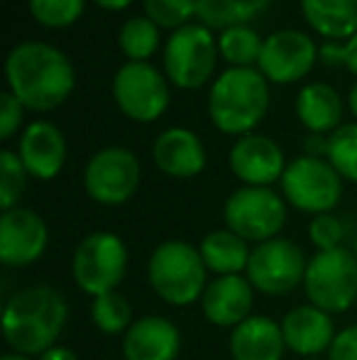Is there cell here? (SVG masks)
Listing matches in <instances>:
<instances>
[{
  "mask_svg": "<svg viewBox=\"0 0 357 360\" xmlns=\"http://www.w3.org/2000/svg\"><path fill=\"white\" fill-rule=\"evenodd\" d=\"M5 84L27 110L52 113L76 91V69L57 44L25 39L5 57Z\"/></svg>",
  "mask_w": 357,
  "mask_h": 360,
  "instance_id": "6da1fadb",
  "label": "cell"
},
{
  "mask_svg": "<svg viewBox=\"0 0 357 360\" xmlns=\"http://www.w3.org/2000/svg\"><path fill=\"white\" fill-rule=\"evenodd\" d=\"M69 302L59 289L34 285L15 292L3 307V336L13 353L39 358L67 328Z\"/></svg>",
  "mask_w": 357,
  "mask_h": 360,
  "instance_id": "7a4b0ae2",
  "label": "cell"
},
{
  "mask_svg": "<svg viewBox=\"0 0 357 360\" xmlns=\"http://www.w3.org/2000/svg\"><path fill=\"white\" fill-rule=\"evenodd\" d=\"M271 105V84L260 69L228 67L213 79L206 110L218 133L228 138L257 133Z\"/></svg>",
  "mask_w": 357,
  "mask_h": 360,
  "instance_id": "3957f363",
  "label": "cell"
},
{
  "mask_svg": "<svg viewBox=\"0 0 357 360\" xmlns=\"http://www.w3.org/2000/svg\"><path fill=\"white\" fill-rule=\"evenodd\" d=\"M208 267L201 250L186 240H162L147 260V282L164 304L186 309L201 302L208 287Z\"/></svg>",
  "mask_w": 357,
  "mask_h": 360,
  "instance_id": "277c9868",
  "label": "cell"
},
{
  "mask_svg": "<svg viewBox=\"0 0 357 360\" xmlns=\"http://www.w3.org/2000/svg\"><path fill=\"white\" fill-rule=\"evenodd\" d=\"M220 62L218 34L198 20L169 32L162 47V72L179 91H198L213 84Z\"/></svg>",
  "mask_w": 357,
  "mask_h": 360,
  "instance_id": "5b68a950",
  "label": "cell"
},
{
  "mask_svg": "<svg viewBox=\"0 0 357 360\" xmlns=\"http://www.w3.org/2000/svg\"><path fill=\"white\" fill-rule=\"evenodd\" d=\"M130 267V250L113 231H93L79 240L72 255V277L90 299L118 292Z\"/></svg>",
  "mask_w": 357,
  "mask_h": 360,
  "instance_id": "8992f818",
  "label": "cell"
},
{
  "mask_svg": "<svg viewBox=\"0 0 357 360\" xmlns=\"http://www.w3.org/2000/svg\"><path fill=\"white\" fill-rule=\"evenodd\" d=\"M118 110L140 125L157 123L172 103V84L152 62H125L110 81Z\"/></svg>",
  "mask_w": 357,
  "mask_h": 360,
  "instance_id": "52a82bcc",
  "label": "cell"
},
{
  "mask_svg": "<svg viewBox=\"0 0 357 360\" xmlns=\"http://www.w3.org/2000/svg\"><path fill=\"white\" fill-rule=\"evenodd\" d=\"M279 186L291 209L314 218L338 209L345 181L325 157L299 155L286 165Z\"/></svg>",
  "mask_w": 357,
  "mask_h": 360,
  "instance_id": "ba28073f",
  "label": "cell"
},
{
  "mask_svg": "<svg viewBox=\"0 0 357 360\" xmlns=\"http://www.w3.org/2000/svg\"><path fill=\"white\" fill-rule=\"evenodd\" d=\"M304 294L309 304L325 314H345L357 302V257L353 248L318 250L309 257L304 275Z\"/></svg>",
  "mask_w": 357,
  "mask_h": 360,
  "instance_id": "9c48e42d",
  "label": "cell"
},
{
  "mask_svg": "<svg viewBox=\"0 0 357 360\" xmlns=\"http://www.w3.org/2000/svg\"><path fill=\"white\" fill-rule=\"evenodd\" d=\"M286 216L289 204L271 186H238L223 204L225 228L238 233L250 245L279 238Z\"/></svg>",
  "mask_w": 357,
  "mask_h": 360,
  "instance_id": "30bf717a",
  "label": "cell"
},
{
  "mask_svg": "<svg viewBox=\"0 0 357 360\" xmlns=\"http://www.w3.org/2000/svg\"><path fill=\"white\" fill-rule=\"evenodd\" d=\"M142 184V165L137 155L123 145L100 147L83 167V189L98 206H123Z\"/></svg>",
  "mask_w": 357,
  "mask_h": 360,
  "instance_id": "8fae6325",
  "label": "cell"
},
{
  "mask_svg": "<svg viewBox=\"0 0 357 360\" xmlns=\"http://www.w3.org/2000/svg\"><path fill=\"white\" fill-rule=\"evenodd\" d=\"M306 265L309 257L304 255V250L294 240L279 236L252 245L245 277L255 292L267 297H286L294 289L304 287Z\"/></svg>",
  "mask_w": 357,
  "mask_h": 360,
  "instance_id": "7c38bea8",
  "label": "cell"
},
{
  "mask_svg": "<svg viewBox=\"0 0 357 360\" xmlns=\"http://www.w3.org/2000/svg\"><path fill=\"white\" fill-rule=\"evenodd\" d=\"M321 44L304 30L284 27L264 37L257 69L274 86H291L304 81L318 64Z\"/></svg>",
  "mask_w": 357,
  "mask_h": 360,
  "instance_id": "4fadbf2b",
  "label": "cell"
},
{
  "mask_svg": "<svg viewBox=\"0 0 357 360\" xmlns=\"http://www.w3.org/2000/svg\"><path fill=\"white\" fill-rule=\"evenodd\" d=\"M49 228L37 211L15 206L0 216V262L5 267H29L47 252Z\"/></svg>",
  "mask_w": 357,
  "mask_h": 360,
  "instance_id": "5bb4252c",
  "label": "cell"
},
{
  "mask_svg": "<svg viewBox=\"0 0 357 360\" xmlns=\"http://www.w3.org/2000/svg\"><path fill=\"white\" fill-rule=\"evenodd\" d=\"M284 150L262 133H250L230 145L228 167L243 186H271L281 181L286 169Z\"/></svg>",
  "mask_w": 357,
  "mask_h": 360,
  "instance_id": "9a60e30c",
  "label": "cell"
},
{
  "mask_svg": "<svg viewBox=\"0 0 357 360\" xmlns=\"http://www.w3.org/2000/svg\"><path fill=\"white\" fill-rule=\"evenodd\" d=\"M27 169L29 179L37 181H52L62 174L67 165V138L62 128L52 120L37 118L27 123L20 133V143L15 150Z\"/></svg>",
  "mask_w": 357,
  "mask_h": 360,
  "instance_id": "2e32d148",
  "label": "cell"
},
{
  "mask_svg": "<svg viewBox=\"0 0 357 360\" xmlns=\"http://www.w3.org/2000/svg\"><path fill=\"white\" fill-rule=\"evenodd\" d=\"M255 294L257 292L245 275H225L208 282L198 304L210 326L233 331L255 314Z\"/></svg>",
  "mask_w": 357,
  "mask_h": 360,
  "instance_id": "e0dca14e",
  "label": "cell"
},
{
  "mask_svg": "<svg viewBox=\"0 0 357 360\" xmlns=\"http://www.w3.org/2000/svg\"><path fill=\"white\" fill-rule=\"evenodd\" d=\"M152 162L169 179H194L203 174L208 165V152L194 130L174 125L152 140Z\"/></svg>",
  "mask_w": 357,
  "mask_h": 360,
  "instance_id": "ac0fdd59",
  "label": "cell"
},
{
  "mask_svg": "<svg viewBox=\"0 0 357 360\" xmlns=\"http://www.w3.org/2000/svg\"><path fill=\"white\" fill-rule=\"evenodd\" d=\"M279 323L286 341V351L304 360L321 358L323 353H328L335 336H338L333 316L309 302L289 309Z\"/></svg>",
  "mask_w": 357,
  "mask_h": 360,
  "instance_id": "d6986e66",
  "label": "cell"
},
{
  "mask_svg": "<svg viewBox=\"0 0 357 360\" xmlns=\"http://www.w3.org/2000/svg\"><path fill=\"white\" fill-rule=\"evenodd\" d=\"M120 348L125 360H177L181 353V331L172 319L147 314L135 319Z\"/></svg>",
  "mask_w": 357,
  "mask_h": 360,
  "instance_id": "ffe728a7",
  "label": "cell"
},
{
  "mask_svg": "<svg viewBox=\"0 0 357 360\" xmlns=\"http://www.w3.org/2000/svg\"><path fill=\"white\" fill-rule=\"evenodd\" d=\"M345 98L328 81H309L294 98V113L301 128L314 135H333L343 125Z\"/></svg>",
  "mask_w": 357,
  "mask_h": 360,
  "instance_id": "44dd1931",
  "label": "cell"
},
{
  "mask_svg": "<svg viewBox=\"0 0 357 360\" xmlns=\"http://www.w3.org/2000/svg\"><path fill=\"white\" fill-rule=\"evenodd\" d=\"M228 351L233 360H284L286 341L281 323L264 314H252L230 331Z\"/></svg>",
  "mask_w": 357,
  "mask_h": 360,
  "instance_id": "7402d4cb",
  "label": "cell"
},
{
  "mask_svg": "<svg viewBox=\"0 0 357 360\" xmlns=\"http://www.w3.org/2000/svg\"><path fill=\"white\" fill-rule=\"evenodd\" d=\"M304 22L325 42H348L357 32V0H299Z\"/></svg>",
  "mask_w": 357,
  "mask_h": 360,
  "instance_id": "603a6c76",
  "label": "cell"
},
{
  "mask_svg": "<svg viewBox=\"0 0 357 360\" xmlns=\"http://www.w3.org/2000/svg\"><path fill=\"white\" fill-rule=\"evenodd\" d=\"M198 250L210 275L225 277V275H245L252 245L248 240H243L238 233H233L230 228L223 226L206 233L203 240L198 243Z\"/></svg>",
  "mask_w": 357,
  "mask_h": 360,
  "instance_id": "cb8c5ba5",
  "label": "cell"
},
{
  "mask_svg": "<svg viewBox=\"0 0 357 360\" xmlns=\"http://www.w3.org/2000/svg\"><path fill=\"white\" fill-rule=\"evenodd\" d=\"M198 22L213 32H223L235 25H252L271 8L274 0H196Z\"/></svg>",
  "mask_w": 357,
  "mask_h": 360,
  "instance_id": "d4e9b609",
  "label": "cell"
},
{
  "mask_svg": "<svg viewBox=\"0 0 357 360\" xmlns=\"http://www.w3.org/2000/svg\"><path fill=\"white\" fill-rule=\"evenodd\" d=\"M264 37L252 25H235L218 32V52L233 69H257L262 57Z\"/></svg>",
  "mask_w": 357,
  "mask_h": 360,
  "instance_id": "484cf974",
  "label": "cell"
},
{
  "mask_svg": "<svg viewBox=\"0 0 357 360\" xmlns=\"http://www.w3.org/2000/svg\"><path fill=\"white\" fill-rule=\"evenodd\" d=\"M118 47L128 62H152V57L164 47L162 30L147 15H133L118 30Z\"/></svg>",
  "mask_w": 357,
  "mask_h": 360,
  "instance_id": "4316f807",
  "label": "cell"
},
{
  "mask_svg": "<svg viewBox=\"0 0 357 360\" xmlns=\"http://www.w3.org/2000/svg\"><path fill=\"white\" fill-rule=\"evenodd\" d=\"M90 323L105 336H125L135 323L133 304L125 294L108 292L90 299Z\"/></svg>",
  "mask_w": 357,
  "mask_h": 360,
  "instance_id": "83f0119b",
  "label": "cell"
},
{
  "mask_svg": "<svg viewBox=\"0 0 357 360\" xmlns=\"http://www.w3.org/2000/svg\"><path fill=\"white\" fill-rule=\"evenodd\" d=\"M27 10L39 27L67 30L86 13V0H27Z\"/></svg>",
  "mask_w": 357,
  "mask_h": 360,
  "instance_id": "f1b7e54d",
  "label": "cell"
},
{
  "mask_svg": "<svg viewBox=\"0 0 357 360\" xmlns=\"http://www.w3.org/2000/svg\"><path fill=\"white\" fill-rule=\"evenodd\" d=\"M325 160L343 176V181L357 184V123H343L333 135H328Z\"/></svg>",
  "mask_w": 357,
  "mask_h": 360,
  "instance_id": "f546056e",
  "label": "cell"
},
{
  "mask_svg": "<svg viewBox=\"0 0 357 360\" xmlns=\"http://www.w3.org/2000/svg\"><path fill=\"white\" fill-rule=\"evenodd\" d=\"M142 15H147L159 30H181L198 20L196 0H142Z\"/></svg>",
  "mask_w": 357,
  "mask_h": 360,
  "instance_id": "4dcf8cb0",
  "label": "cell"
},
{
  "mask_svg": "<svg viewBox=\"0 0 357 360\" xmlns=\"http://www.w3.org/2000/svg\"><path fill=\"white\" fill-rule=\"evenodd\" d=\"M29 174L25 169L22 160L15 150L5 147L0 152V209L10 211L15 206H20L25 189H27Z\"/></svg>",
  "mask_w": 357,
  "mask_h": 360,
  "instance_id": "1f68e13d",
  "label": "cell"
},
{
  "mask_svg": "<svg viewBox=\"0 0 357 360\" xmlns=\"http://www.w3.org/2000/svg\"><path fill=\"white\" fill-rule=\"evenodd\" d=\"M345 238H348L345 218H340L335 214H321V216L311 218L309 240L314 243L318 250H338V248H345Z\"/></svg>",
  "mask_w": 357,
  "mask_h": 360,
  "instance_id": "d6a6232c",
  "label": "cell"
},
{
  "mask_svg": "<svg viewBox=\"0 0 357 360\" xmlns=\"http://www.w3.org/2000/svg\"><path fill=\"white\" fill-rule=\"evenodd\" d=\"M25 113H27V108L10 91L0 96V140L3 143L13 140L20 133V128L25 125Z\"/></svg>",
  "mask_w": 357,
  "mask_h": 360,
  "instance_id": "836d02e7",
  "label": "cell"
},
{
  "mask_svg": "<svg viewBox=\"0 0 357 360\" xmlns=\"http://www.w3.org/2000/svg\"><path fill=\"white\" fill-rule=\"evenodd\" d=\"M328 360H357V323L340 328L328 351Z\"/></svg>",
  "mask_w": 357,
  "mask_h": 360,
  "instance_id": "e575fe53",
  "label": "cell"
},
{
  "mask_svg": "<svg viewBox=\"0 0 357 360\" xmlns=\"http://www.w3.org/2000/svg\"><path fill=\"white\" fill-rule=\"evenodd\" d=\"M318 62H323L325 67H345V42H323Z\"/></svg>",
  "mask_w": 357,
  "mask_h": 360,
  "instance_id": "d590c367",
  "label": "cell"
},
{
  "mask_svg": "<svg viewBox=\"0 0 357 360\" xmlns=\"http://www.w3.org/2000/svg\"><path fill=\"white\" fill-rule=\"evenodd\" d=\"M304 155H311V157H325V155H328V135L306 133V138H304Z\"/></svg>",
  "mask_w": 357,
  "mask_h": 360,
  "instance_id": "8d00e7d4",
  "label": "cell"
},
{
  "mask_svg": "<svg viewBox=\"0 0 357 360\" xmlns=\"http://www.w3.org/2000/svg\"><path fill=\"white\" fill-rule=\"evenodd\" d=\"M37 360H81V358H79V353L72 351L69 346H62V343H57V346H52L49 351H44Z\"/></svg>",
  "mask_w": 357,
  "mask_h": 360,
  "instance_id": "74e56055",
  "label": "cell"
},
{
  "mask_svg": "<svg viewBox=\"0 0 357 360\" xmlns=\"http://www.w3.org/2000/svg\"><path fill=\"white\" fill-rule=\"evenodd\" d=\"M345 69L357 79V32L345 42Z\"/></svg>",
  "mask_w": 357,
  "mask_h": 360,
  "instance_id": "f35d334b",
  "label": "cell"
},
{
  "mask_svg": "<svg viewBox=\"0 0 357 360\" xmlns=\"http://www.w3.org/2000/svg\"><path fill=\"white\" fill-rule=\"evenodd\" d=\"M93 3L98 5L100 10H105V13H123L135 0H93Z\"/></svg>",
  "mask_w": 357,
  "mask_h": 360,
  "instance_id": "ab89813d",
  "label": "cell"
},
{
  "mask_svg": "<svg viewBox=\"0 0 357 360\" xmlns=\"http://www.w3.org/2000/svg\"><path fill=\"white\" fill-rule=\"evenodd\" d=\"M345 105H348V110L353 113V118H355V123H357V81H355L353 86H350L348 98H345Z\"/></svg>",
  "mask_w": 357,
  "mask_h": 360,
  "instance_id": "60d3db41",
  "label": "cell"
},
{
  "mask_svg": "<svg viewBox=\"0 0 357 360\" xmlns=\"http://www.w3.org/2000/svg\"><path fill=\"white\" fill-rule=\"evenodd\" d=\"M0 360H37V358H29V356H22V353H13V351H10V353H5V356L0 358Z\"/></svg>",
  "mask_w": 357,
  "mask_h": 360,
  "instance_id": "b9f144b4",
  "label": "cell"
},
{
  "mask_svg": "<svg viewBox=\"0 0 357 360\" xmlns=\"http://www.w3.org/2000/svg\"><path fill=\"white\" fill-rule=\"evenodd\" d=\"M353 252H355V257H357V236H355V240H353Z\"/></svg>",
  "mask_w": 357,
  "mask_h": 360,
  "instance_id": "7bdbcfd3",
  "label": "cell"
},
{
  "mask_svg": "<svg viewBox=\"0 0 357 360\" xmlns=\"http://www.w3.org/2000/svg\"><path fill=\"white\" fill-rule=\"evenodd\" d=\"M306 360H323V358H306Z\"/></svg>",
  "mask_w": 357,
  "mask_h": 360,
  "instance_id": "ee69618b",
  "label": "cell"
}]
</instances>
